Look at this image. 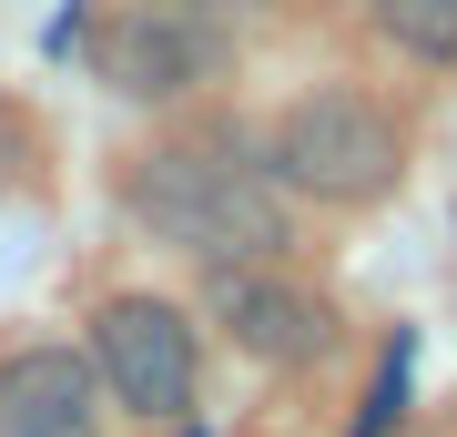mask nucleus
Segmentation results:
<instances>
[{
  "label": "nucleus",
  "instance_id": "1",
  "mask_svg": "<svg viewBox=\"0 0 457 437\" xmlns=\"http://www.w3.org/2000/svg\"><path fill=\"white\" fill-rule=\"evenodd\" d=\"M122 204L153 244L194 265H264L285 244V183L234 143V132H194V143H153L122 173Z\"/></svg>",
  "mask_w": 457,
  "mask_h": 437
},
{
  "label": "nucleus",
  "instance_id": "2",
  "mask_svg": "<svg viewBox=\"0 0 457 437\" xmlns=\"http://www.w3.org/2000/svg\"><path fill=\"white\" fill-rule=\"evenodd\" d=\"M264 173H275L285 194H315V204H376L407 173V132H396V113L376 92L326 81V92L285 102L275 143H264Z\"/></svg>",
  "mask_w": 457,
  "mask_h": 437
},
{
  "label": "nucleus",
  "instance_id": "3",
  "mask_svg": "<svg viewBox=\"0 0 457 437\" xmlns=\"http://www.w3.org/2000/svg\"><path fill=\"white\" fill-rule=\"evenodd\" d=\"M245 21H254V0H112V21H102V81L132 92V102H173V92L224 71Z\"/></svg>",
  "mask_w": 457,
  "mask_h": 437
},
{
  "label": "nucleus",
  "instance_id": "4",
  "mask_svg": "<svg viewBox=\"0 0 457 437\" xmlns=\"http://www.w3.org/2000/svg\"><path fill=\"white\" fill-rule=\"evenodd\" d=\"M92 376L132 417L173 427L194 407V325H183V306H163V295H112L92 315Z\"/></svg>",
  "mask_w": 457,
  "mask_h": 437
},
{
  "label": "nucleus",
  "instance_id": "5",
  "mask_svg": "<svg viewBox=\"0 0 457 437\" xmlns=\"http://www.w3.org/2000/svg\"><path fill=\"white\" fill-rule=\"evenodd\" d=\"M213 325L264 366H315L336 346V306L315 285H295L275 255L264 265H213Z\"/></svg>",
  "mask_w": 457,
  "mask_h": 437
},
{
  "label": "nucleus",
  "instance_id": "6",
  "mask_svg": "<svg viewBox=\"0 0 457 437\" xmlns=\"http://www.w3.org/2000/svg\"><path fill=\"white\" fill-rule=\"evenodd\" d=\"M0 437H102V376L71 346L0 357Z\"/></svg>",
  "mask_w": 457,
  "mask_h": 437
},
{
  "label": "nucleus",
  "instance_id": "7",
  "mask_svg": "<svg viewBox=\"0 0 457 437\" xmlns=\"http://www.w3.org/2000/svg\"><path fill=\"white\" fill-rule=\"evenodd\" d=\"M376 31L407 62H457V0H376Z\"/></svg>",
  "mask_w": 457,
  "mask_h": 437
},
{
  "label": "nucleus",
  "instance_id": "8",
  "mask_svg": "<svg viewBox=\"0 0 457 437\" xmlns=\"http://www.w3.org/2000/svg\"><path fill=\"white\" fill-rule=\"evenodd\" d=\"M183 437H194V427H183Z\"/></svg>",
  "mask_w": 457,
  "mask_h": 437
}]
</instances>
